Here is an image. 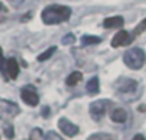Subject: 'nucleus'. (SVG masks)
Segmentation results:
<instances>
[{
    "mask_svg": "<svg viewBox=\"0 0 146 140\" xmlns=\"http://www.w3.org/2000/svg\"><path fill=\"white\" fill-rule=\"evenodd\" d=\"M145 30H146V19H143L141 22H140L138 25L135 27V30H133V32H132V36H133V38H135V36L141 35V33L145 32Z\"/></svg>",
    "mask_w": 146,
    "mask_h": 140,
    "instance_id": "17",
    "label": "nucleus"
},
{
    "mask_svg": "<svg viewBox=\"0 0 146 140\" xmlns=\"http://www.w3.org/2000/svg\"><path fill=\"white\" fill-rule=\"evenodd\" d=\"M80 80H82V73H79V71H74V73H71L69 76H68L66 83H68L69 87H74V85H77Z\"/></svg>",
    "mask_w": 146,
    "mask_h": 140,
    "instance_id": "13",
    "label": "nucleus"
},
{
    "mask_svg": "<svg viewBox=\"0 0 146 140\" xmlns=\"http://www.w3.org/2000/svg\"><path fill=\"white\" fill-rule=\"evenodd\" d=\"M58 129L68 137H74V135L79 134V127H77L74 123H71V121L68 120V118H64V117L58 120Z\"/></svg>",
    "mask_w": 146,
    "mask_h": 140,
    "instance_id": "7",
    "label": "nucleus"
},
{
    "mask_svg": "<svg viewBox=\"0 0 146 140\" xmlns=\"http://www.w3.org/2000/svg\"><path fill=\"white\" fill-rule=\"evenodd\" d=\"M42 113L47 115V113H49V109H46V107H44V109H42Z\"/></svg>",
    "mask_w": 146,
    "mask_h": 140,
    "instance_id": "25",
    "label": "nucleus"
},
{
    "mask_svg": "<svg viewBox=\"0 0 146 140\" xmlns=\"http://www.w3.org/2000/svg\"><path fill=\"white\" fill-rule=\"evenodd\" d=\"M115 88L119 93H132L137 90V82L129 77H121L115 82Z\"/></svg>",
    "mask_w": 146,
    "mask_h": 140,
    "instance_id": "6",
    "label": "nucleus"
},
{
    "mask_svg": "<svg viewBox=\"0 0 146 140\" xmlns=\"http://www.w3.org/2000/svg\"><path fill=\"white\" fill-rule=\"evenodd\" d=\"M30 140H46V135L39 127H35V129L30 132Z\"/></svg>",
    "mask_w": 146,
    "mask_h": 140,
    "instance_id": "15",
    "label": "nucleus"
},
{
    "mask_svg": "<svg viewBox=\"0 0 146 140\" xmlns=\"http://www.w3.org/2000/svg\"><path fill=\"white\" fill-rule=\"evenodd\" d=\"M111 102L107 101V99H99V101H94L90 104V113H91L93 120L99 121L102 117L105 115V112L108 110V107H110Z\"/></svg>",
    "mask_w": 146,
    "mask_h": 140,
    "instance_id": "4",
    "label": "nucleus"
},
{
    "mask_svg": "<svg viewBox=\"0 0 146 140\" xmlns=\"http://www.w3.org/2000/svg\"><path fill=\"white\" fill-rule=\"evenodd\" d=\"M55 51H57V47H55V46L49 47L47 51H44L41 55H39V57H38V60H39V61H44V60H47V58H50V57H52V54H54Z\"/></svg>",
    "mask_w": 146,
    "mask_h": 140,
    "instance_id": "16",
    "label": "nucleus"
},
{
    "mask_svg": "<svg viewBox=\"0 0 146 140\" xmlns=\"http://www.w3.org/2000/svg\"><path fill=\"white\" fill-rule=\"evenodd\" d=\"M99 43H101L99 36H91V35L82 36V46H91V44H99Z\"/></svg>",
    "mask_w": 146,
    "mask_h": 140,
    "instance_id": "14",
    "label": "nucleus"
},
{
    "mask_svg": "<svg viewBox=\"0 0 146 140\" xmlns=\"http://www.w3.org/2000/svg\"><path fill=\"white\" fill-rule=\"evenodd\" d=\"M21 109L16 102L8 101V99H0V120H8L16 115H19Z\"/></svg>",
    "mask_w": 146,
    "mask_h": 140,
    "instance_id": "3",
    "label": "nucleus"
},
{
    "mask_svg": "<svg viewBox=\"0 0 146 140\" xmlns=\"http://www.w3.org/2000/svg\"><path fill=\"white\" fill-rule=\"evenodd\" d=\"M10 2H11V3H14V5H16V3H21L22 0H10Z\"/></svg>",
    "mask_w": 146,
    "mask_h": 140,
    "instance_id": "24",
    "label": "nucleus"
},
{
    "mask_svg": "<svg viewBox=\"0 0 146 140\" xmlns=\"http://www.w3.org/2000/svg\"><path fill=\"white\" fill-rule=\"evenodd\" d=\"M76 41V36L72 35V33H68L66 36H63V39H61V43H63L64 46H68V44H72V43Z\"/></svg>",
    "mask_w": 146,
    "mask_h": 140,
    "instance_id": "19",
    "label": "nucleus"
},
{
    "mask_svg": "<svg viewBox=\"0 0 146 140\" xmlns=\"http://www.w3.org/2000/svg\"><path fill=\"white\" fill-rule=\"evenodd\" d=\"M29 19H30V13H27L25 17H24V21H29Z\"/></svg>",
    "mask_w": 146,
    "mask_h": 140,
    "instance_id": "26",
    "label": "nucleus"
},
{
    "mask_svg": "<svg viewBox=\"0 0 146 140\" xmlns=\"http://www.w3.org/2000/svg\"><path fill=\"white\" fill-rule=\"evenodd\" d=\"M2 69L8 79H16L17 74H19V63L14 58H8V60H5V65Z\"/></svg>",
    "mask_w": 146,
    "mask_h": 140,
    "instance_id": "8",
    "label": "nucleus"
},
{
    "mask_svg": "<svg viewBox=\"0 0 146 140\" xmlns=\"http://www.w3.org/2000/svg\"><path fill=\"white\" fill-rule=\"evenodd\" d=\"M123 60H124V65L127 68H130V69H140L146 61V54L143 49L133 47V49H129L124 54Z\"/></svg>",
    "mask_w": 146,
    "mask_h": 140,
    "instance_id": "2",
    "label": "nucleus"
},
{
    "mask_svg": "<svg viewBox=\"0 0 146 140\" xmlns=\"http://www.w3.org/2000/svg\"><path fill=\"white\" fill-rule=\"evenodd\" d=\"M86 91L90 95H94V93L99 91V79L98 77H91L88 80V83H86Z\"/></svg>",
    "mask_w": 146,
    "mask_h": 140,
    "instance_id": "12",
    "label": "nucleus"
},
{
    "mask_svg": "<svg viewBox=\"0 0 146 140\" xmlns=\"http://www.w3.org/2000/svg\"><path fill=\"white\" fill-rule=\"evenodd\" d=\"M132 38H133V36L130 35V33H127L126 30H119V32H118L116 35L113 36V39H111V46H113V47L127 46V44H130Z\"/></svg>",
    "mask_w": 146,
    "mask_h": 140,
    "instance_id": "9",
    "label": "nucleus"
},
{
    "mask_svg": "<svg viewBox=\"0 0 146 140\" xmlns=\"http://www.w3.org/2000/svg\"><path fill=\"white\" fill-rule=\"evenodd\" d=\"M41 17H42V22L47 24V25L66 22L71 17V8L64 7V5H49L47 8L42 10Z\"/></svg>",
    "mask_w": 146,
    "mask_h": 140,
    "instance_id": "1",
    "label": "nucleus"
},
{
    "mask_svg": "<svg viewBox=\"0 0 146 140\" xmlns=\"http://www.w3.org/2000/svg\"><path fill=\"white\" fill-rule=\"evenodd\" d=\"M3 134H5V137L7 139H13L14 137V129H13V126H5V129H3Z\"/></svg>",
    "mask_w": 146,
    "mask_h": 140,
    "instance_id": "21",
    "label": "nucleus"
},
{
    "mask_svg": "<svg viewBox=\"0 0 146 140\" xmlns=\"http://www.w3.org/2000/svg\"><path fill=\"white\" fill-rule=\"evenodd\" d=\"M3 65H5V61H3V63H2V47H0V69L3 68Z\"/></svg>",
    "mask_w": 146,
    "mask_h": 140,
    "instance_id": "23",
    "label": "nucleus"
},
{
    "mask_svg": "<svg viewBox=\"0 0 146 140\" xmlns=\"http://www.w3.org/2000/svg\"><path fill=\"white\" fill-rule=\"evenodd\" d=\"M21 98H22V101L25 102V104L32 105V107L38 105V102H39V96H38V93H36V90L33 85L24 87V88L21 90Z\"/></svg>",
    "mask_w": 146,
    "mask_h": 140,
    "instance_id": "5",
    "label": "nucleus"
},
{
    "mask_svg": "<svg viewBox=\"0 0 146 140\" xmlns=\"http://www.w3.org/2000/svg\"><path fill=\"white\" fill-rule=\"evenodd\" d=\"M46 140H64V139L60 137L57 132H54V131H49V132L46 134Z\"/></svg>",
    "mask_w": 146,
    "mask_h": 140,
    "instance_id": "20",
    "label": "nucleus"
},
{
    "mask_svg": "<svg viewBox=\"0 0 146 140\" xmlns=\"http://www.w3.org/2000/svg\"><path fill=\"white\" fill-rule=\"evenodd\" d=\"M110 118H111V121H113V123H124V121L127 120V112H126V109L116 107L113 112H111Z\"/></svg>",
    "mask_w": 146,
    "mask_h": 140,
    "instance_id": "11",
    "label": "nucleus"
},
{
    "mask_svg": "<svg viewBox=\"0 0 146 140\" xmlns=\"http://www.w3.org/2000/svg\"><path fill=\"white\" fill-rule=\"evenodd\" d=\"M88 140H115L111 135H108V134H93L91 137H88Z\"/></svg>",
    "mask_w": 146,
    "mask_h": 140,
    "instance_id": "18",
    "label": "nucleus"
},
{
    "mask_svg": "<svg viewBox=\"0 0 146 140\" xmlns=\"http://www.w3.org/2000/svg\"><path fill=\"white\" fill-rule=\"evenodd\" d=\"M132 140H145V137H143V135H141V134H137V135H135V137H133V139H132Z\"/></svg>",
    "mask_w": 146,
    "mask_h": 140,
    "instance_id": "22",
    "label": "nucleus"
},
{
    "mask_svg": "<svg viewBox=\"0 0 146 140\" xmlns=\"http://www.w3.org/2000/svg\"><path fill=\"white\" fill-rule=\"evenodd\" d=\"M124 25V19L123 16H111L104 19V27L105 29H121Z\"/></svg>",
    "mask_w": 146,
    "mask_h": 140,
    "instance_id": "10",
    "label": "nucleus"
}]
</instances>
